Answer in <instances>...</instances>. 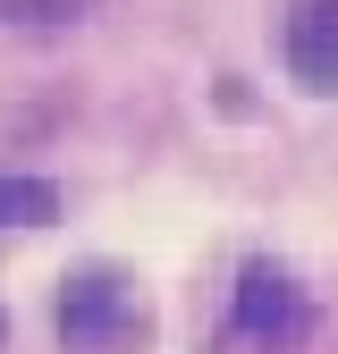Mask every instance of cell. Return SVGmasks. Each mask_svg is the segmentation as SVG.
I'll use <instances>...</instances> for the list:
<instances>
[{"label": "cell", "mask_w": 338, "mask_h": 354, "mask_svg": "<svg viewBox=\"0 0 338 354\" xmlns=\"http://www.w3.org/2000/svg\"><path fill=\"white\" fill-rule=\"evenodd\" d=\"M0 337H9V313H0Z\"/></svg>", "instance_id": "6"}, {"label": "cell", "mask_w": 338, "mask_h": 354, "mask_svg": "<svg viewBox=\"0 0 338 354\" xmlns=\"http://www.w3.org/2000/svg\"><path fill=\"white\" fill-rule=\"evenodd\" d=\"M229 329L254 337V346H296L313 329V304H305V287H296L279 261H245V270H237V304H229Z\"/></svg>", "instance_id": "2"}, {"label": "cell", "mask_w": 338, "mask_h": 354, "mask_svg": "<svg viewBox=\"0 0 338 354\" xmlns=\"http://www.w3.org/2000/svg\"><path fill=\"white\" fill-rule=\"evenodd\" d=\"M287 76L305 93H338V0H296L287 9Z\"/></svg>", "instance_id": "3"}, {"label": "cell", "mask_w": 338, "mask_h": 354, "mask_svg": "<svg viewBox=\"0 0 338 354\" xmlns=\"http://www.w3.org/2000/svg\"><path fill=\"white\" fill-rule=\"evenodd\" d=\"M60 219V186L26 169H0V228H51Z\"/></svg>", "instance_id": "4"}, {"label": "cell", "mask_w": 338, "mask_h": 354, "mask_svg": "<svg viewBox=\"0 0 338 354\" xmlns=\"http://www.w3.org/2000/svg\"><path fill=\"white\" fill-rule=\"evenodd\" d=\"M51 321H60V346H68V354H127V346L152 337V313H144L136 279L110 270V261H94V270H68V279H60Z\"/></svg>", "instance_id": "1"}, {"label": "cell", "mask_w": 338, "mask_h": 354, "mask_svg": "<svg viewBox=\"0 0 338 354\" xmlns=\"http://www.w3.org/2000/svg\"><path fill=\"white\" fill-rule=\"evenodd\" d=\"M102 0H0V26H76Z\"/></svg>", "instance_id": "5"}]
</instances>
